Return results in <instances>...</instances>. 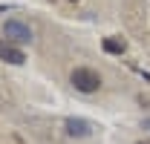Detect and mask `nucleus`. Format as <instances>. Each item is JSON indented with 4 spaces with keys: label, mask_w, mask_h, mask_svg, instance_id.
<instances>
[{
    "label": "nucleus",
    "mask_w": 150,
    "mask_h": 144,
    "mask_svg": "<svg viewBox=\"0 0 150 144\" xmlns=\"http://www.w3.org/2000/svg\"><path fill=\"white\" fill-rule=\"evenodd\" d=\"M69 81H72V87L78 92H87V95L101 90V75H98L95 69H90V66H78V69H72Z\"/></svg>",
    "instance_id": "f257e3e1"
},
{
    "label": "nucleus",
    "mask_w": 150,
    "mask_h": 144,
    "mask_svg": "<svg viewBox=\"0 0 150 144\" xmlns=\"http://www.w3.org/2000/svg\"><path fill=\"white\" fill-rule=\"evenodd\" d=\"M3 32H6V40L9 43H29L32 40V29L23 20H6Z\"/></svg>",
    "instance_id": "f03ea898"
},
{
    "label": "nucleus",
    "mask_w": 150,
    "mask_h": 144,
    "mask_svg": "<svg viewBox=\"0 0 150 144\" xmlns=\"http://www.w3.org/2000/svg\"><path fill=\"white\" fill-rule=\"evenodd\" d=\"M0 61H6V64H15V66H20V64L26 61V55L20 52L15 43H9V40H0Z\"/></svg>",
    "instance_id": "7ed1b4c3"
},
{
    "label": "nucleus",
    "mask_w": 150,
    "mask_h": 144,
    "mask_svg": "<svg viewBox=\"0 0 150 144\" xmlns=\"http://www.w3.org/2000/svg\"><path fill=\"white\" fill-rule=\"evenodd\" d=\"M67 133L72 138H84V136L93 133V127H90V121H84V118H69L67 121Z\"/></svg>",
    "instance_id": "20e7f679"
},
{
    "label": "nucleus",
    "mask_w": 150,
    "mask_h": 144,
    "mask_svg": "<svg viewBox=\"0 0 150 144\" xmlns=\"http://www.w3.org/2000/svg\"><path fill=\"white\" fill-rule=\"evenodd\" d=\"M104 52H110V55H121L124 49H127V43L121 40V37H104Z\"/></svg>",
    "instance_id": "39448f33"
},
{
    "label": "nucleus",
    "mask_w": 150,
    "mask_h": 144,
    "mask_svg": "<svg viewBox=\"0 0 150 144\" xmlns=\"http://www.w3.org/2000/svg\"><path fill=\"white\" fill-rule=\"evenodd\" d=\"M144 127H147V130H150V118H147V121H144Z\"/></svg>",
    "instance_id": "423d86ee"
},
{
    "label": "nucleus",
    "mask_w": 150,
    "mask_h": 144,
    "mask_svg": "<svg viewBox=\"0 0 150 144\" xmlns=\"http://www.w3.org/2000/svg\"><path fill=\"white\" fill-rule=\"evenodd\" d=\"M136 144H150V141H136Z\"/></svg>",
    "instance_id": "0eeeda50"
},
{
    "label": "nucleus",
    "mask_w": 150,
    "mask_h": 144,
    "mask_svg": "<svg viewBox=\"0 0 150 144\" xmlns=\"http://www.w3.org/2000/svg\"><path fill=\"white\" fill-rule=\"evenodd\" d=\"M69 3H78V0H69Z\"/></svg>",
    "instance_id": "6e6552de"
}]
</instances>
